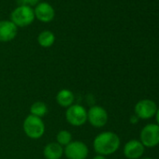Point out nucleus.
<instances>
[{"label":"nucleus","mask_w":159,"mask_h":159,"mask_svg":"<svg viewBox=\"0 0 159 159\" xmlns=\"http://www.w3.org/2000/svg\"><path fill=\"white\" fill-rule=\"evenodd\" d=\"M40 0H18L19 6L22 5H26L29 7H33V6H37L39 3Z\"/></svg>","instance_id":"nucleus-17"},{"label":"nucleus","mask_w":159,"mask_h":159,"mask_svg":"<svg viewBox=\"0 0 159 159\" xmlns=\"http://www.w3.org/2000/svg\"><path fill=\"white\" fill-rule=\"evenodd\" d=\"M55 99H56L57 104L60 107L67 109L68 107H70L71 105L74 104L75 96L71 90L64 88V89H61L58 91V93L56 94Z\"/></svg>","instance_id":"nucleus-13"},{"label":"nucleus","mask_w":159,"mask_h":159,"mask_svg":"<svg viewBox=\"0 0 159 159\" xmlns=\"http://www.w3.org/2000/svg\"><path fill=\"white\" fill-rule=\"evenodd\" d=\"M139 141L147 148H153L159 145V125L156 124L144 125L139 134Z\"/></svg>","instance_id":"nucleus-5"},{"label":"nucleus","mask_w":159,"mask_h":159,"mask_svg":"<svg viewBox=\"0 0 159 159\" xmlns=\"http://www.w3.org/2000/svg\"><path fill=\"white\" fill-rule=\"evenodd\" d=\"M156 111H157L156 103L153 100L148 98H144L138 101L134 108L135 115L141 120H148L154 117Z\"/></svg>","instance_id":"nucleus-8"},{"label":"nucleus","mask_w":159,"mask_h":159,"mask_svg":"<svg viewBox=\"0 0 159 159\" xmlns=\"http://www.w3.org/2000/svg\"><path fill=\"white\" fill-rule=\"evenodd\" d=\"M121 145L119 136L112 131H104L96 136L93 141V148L97 154L111 155L118 151Z\"/></svg>","instance_id":"nucleus-1"},{"label":"nucleus","mask_w":159,"mask_h":159,"mask_svg":"<svg viewBox=\"0 0 159 159\" xmlns=\"http://www.w3.org/2000/svg\"><path fill=\"white\" fill-rule=\"evenodd\" d=\"M64 155V147L59 145L56 141L49 142L44 146L43 156L45 159H60Z\"/></svg>","instance_id":"nucleus-12"},{"label":"nucleus","mask_w":159,"mask_h":159,"mask_svg":"<svg viewBox=\"0 0 159 159\" xmlns=\"http://www.w3.org/2000/svg\"><path fill=\"white\" fill-rule=\"evenodd\" d=\"M35 17L42 23H50L55 16L53 7L47 2H39L34 10Z\"/></svg>","instance_id":"nucleus-9"},{"label":"nucleus","mask_w":159,"mask_h":159,"mask_svg":"<svg viewBox=\"0 0 159 159\" xmlns=\"http://www.w3.org/2000/svg\"><path fill=\"white\" fill-rule=\"evenodd\" d=\"M18 33V27L11 21H0V42L13 40Z\"/></svg>","instance_id":"nucleus-11"},{"label":"nucleus","mask_w":159,"mask_h":159,"mask_svg":"<svg viewBox=\"0 0 159 159\" xmlns=\"http://www.w3.org/2000/svg\"><path fill=\"white\" fill-rule=\"evenodd\" d=\"M38 42L42 48H50L55 42V36L52 31L44 30L39 35Z\"/></svg>","instance_id":"nucleus-14"},{"label":"nucleus","mask_w":159,"mask_h":159,"mask_svg":"<svg viewBox=\"0 0 159 159\" xmlns=\"http://www.w3.org/2000/svg\"><path fill=\"white\" fill-rule=\"evenodd\" d=\"M23 128L25 134L31 139H39L42 138L46 130L43 120L31 114L25 119Z\"/></svg>","instance_id":"nucleus-2"},{"label":"nucleus","mask_w":159,"mask_h":159,"mask_svg":"<svg viewBox=\"0 0 159 159\" xmlns=\"http://www.w3.org/2000/svg\"><path fill=\"white\" fill-rule=\"evenodd\" d=\"M66 122L72 126H82L87 123V110L80 104H73L66 111Z\"/></svg>","instance_id":"nucleus-4"},{"label":"nucleus","mask_w":159,"mask_h":159,"mask_svg":"<svg viewBox=\"0 0 159 159\" xmlns=\"http://www.w3.org/2000/svg\"><path fill=\"white\" fill-rule=\"evenodd\" d=\"M64 154L67 159H86L89 154V148L84 141L72 140L64 147Z\"/></svg>","instance_id":"nucleus-6"},{"label":"nucleus","mask_w":159,"mask_h":159,"mask_svg":"<svg viewBox=\"0 0 159 159\" xmlns=\"http://www.w3.org/2000/svg\"><path fill=\"white\" fill-rule=\"evenodd\" d=\"M35 13L32 7L22 5L15 8L11 14V20L17 27H25L30 25L35 20Z\"/></svg>","instance_id":"nucleus-3"},{"label":"nucleus","mask_w":159,"mask_h":159,"mask_svg":"<svg viewBox=\"0 0 159 159\" xmlns=\"http://www.w3.org/2000/svg\"><path fill=\"white\" fill-rule=\"evenodd\" d=\"M92 159H107V158H106V156H104V155L97 154V155H95Z\"/></svg>","instance_id":"nucleus-20"},{"label":"nucleus","mask_w":159,"mask_h":159,"mask_svg":"<svg viewBox=\"0 0 159 159\" xmlns=\"http://www.w3.org/2000/svg\"><path fill=\"white\" fill-rule=\"evenodd\" d=\"M155 120H156V125H159V107H157V111H156V113H155Z\"/></svg>","instance_id":"nucleus-19"},{"label":"nucleus","mask_w":159,"mask_h":159,"mask_svg":"<svg viewBox=\"0 0 159 159\" xmlns=\"http://www.w3.org/2000/svg\"><path fill=\"white\" fill-rule=\"evenodd\" d=\"M139 118L134 114V115H132L131 117H130V123L131 124H133V125H136V124H138V122H139Z\"/></svg>","instance_id":"nucleus-18"},{"label":"nucleus","mask_w":159,"mask_h":159,"mask_svg":"<svg viewBox=\"0 0 159 159\" xmlns=\"http://www.w3.org/2000/svg\"><path fill=\"white\" fill-rule=\"evenodd\" d=\"M145 147L139 139H130L124 146V154L127 159H140Z\"/></svg>","instance_id":"nucleus-10"},{"label":"nucleus","mask_w":159,"mask_h":159,"mask_svg":"<svg viewBox=\"0 0 159 159\" xmlns=\"http://www.w3.org/2000/svg\"><path fill=\"white\" fill-rule=\"evenodd\" d=\"M72 141V134L68 130H60L56 135V142L62 147H66Z\"/></svg>","instance_id":"nucleus-16"},{"label":"nucleus","mask_w":159,"mask_h":159,"mask_svg":"<svg viewBox=\"0 0 159 159\" xmlns=\"http://www.w3.org/2000/svg\"><path fill=\"white\" fill-rule=\"evenodd\" d=\"M48 113V106L42 101H36L30 107V114L41 118Z\"/></svg>","instance_id":"nucleus-15"},{"label":"nucleus","mask_w":159,"mask_h":159,"mask_svg":"<svg viewBox=\"0 0 159 159\" xmlns=\"http://www.w3.org/2000/svg\"><path fill=\"white\" fill-rule=\"evenodd\" d=\"M109 120L108 111L101 106H92L87 111V122L96 128L105 126Z\"/></svg>","instance_id":"nucleus-7"},{"label":"nucleus","mask_w":159,"mask_h":159,"mask_svg":"<svg viewBox=\"0 0 159 159\" xmlns=\"http://www.w3.org/2000/svg\"><path fill=\"white\" fill-rule=\"evenodd\" d=\"M140 159H152L151 157H144V158H140Z\"/></svg>","instance_id":"nucleus-21"}]
</instances>
